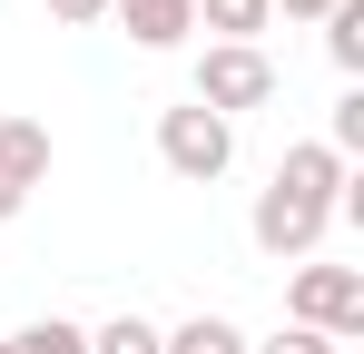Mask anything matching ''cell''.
<instances>
[{
	"label": "cell",
	"mask_w": 364,
	"mask_h": 354,
	"mask_svg": "<svg viewBox=\"0 0 364 354\" xmlns=\"http://www.w3.org/2000/svg\"><path fill=\"white\" fill-rule=\"evenodd\" d=\"M40 10H50V20H69V30H99V20H109V0H40Z\"/></svg>",
	"instance_id": "15"
},
{
	"label": "cell",
	"mask_w": 364,
	"mask_h": 354,
	"mask_svg": "<svg viewBox=\"0 0 364 354\" xmlns=\"http://www.w3.org/2000/svg\"><path fill=\"white\" fill-rule=\"evenodd\" d=\"M266 20H276V0H197V30H217V40H237V50H256Z\"/></svg>",
	"instance_id": "8"
},
{
	"label": "cell",
	"mask_w": 364,
	"mask_h": 354,
	"mask_svg": "<svg viewBox=\"0 0 364 354\" xmlns=\"http://www.w3.org/2000/svg\"><path fill=\"white\" fill-rule=\"evenodd\" d=\"M30 187H50V128L40 118H0V227L30 207Z\"/></svg>",
	"instance_id": "5"
},
{
	"label": "cell",
	"mask_w": 364,
	"mask_h": 354,
	"mask_svg": "<svg viewBox=\"0 0 364 354\" xmlns=\"http://www.w3.org/2000/svg\"><path fill=\"white\" fill-rule=\"evenodd\" d=\"M158 354H246V335L227 325V315H187V325H168Z\"/></svg>",
	"instance_id": "11"
},
{
	"label": "cell",
	"mask_w": 364,
	"mask_h": 354,
	"mask_svg": "<svg viewBox=\"0 0 364 354\" xmlns=\"http://www.w3.org/2000/svg\"><path fill=\"white\" fill-rule=\"evenodd\" d=\"M0 354H89V325H69V315H30L20 335H0Z\"/></svg>",
	"instance_id": "10"
},
{
	"label": "cell",
	"mask_w": 364,
	"mask_h": 354,
	"mask_svg": "<svg viewBox=\"0 0 364 354\" xmlns=\"http://www.w3.org/2000/svg\"><path fill=\"white\" fill-rule=\"evenodd\" d=\"M158 158H168V177H187V187H207V177H227L237 168V128L217 109H158Z\"/></svg>",
	"instance_id": "3"
},
{
	"label": "cell",
	"mask_w": 364,
	"mask_h": 354,
	"mask_svg": "<svg viewBox=\"0 0 364 354\" xmlns=\"http://www.w3.org/2000/svg\"><path fill=\"white\" fill-rule=\"evenodd\" d=\"M276 10H286V20H325L335 0H276Z\"/></svg>",
	"instance_id": "16"
},
{
	"label": "cell",
	"mask_w": 364,
	"mask_h": 354,
	"mask_svg": "<svg viewBox=\"0 0 364 354\" xmlns=\"http://www.w3.org/2000/svg\"><path fill=\"white\" fill-rule=\"evenodd\" d=\"M345 177H355V168H345L325 138H296V148L276 158V187H296V197H315V207H335V197H345Z\"/></svg>",
	"instance_id": "7"
},
{
	"label": "cell",
	"mask_w": 364,
	"mask_h": 354,
	"mask_svg": "<svg viewBox=\"0 0 364 354\" xmlns=\"http://www.w3.org/2000/svg\"><path fill=\"white\" fill-rule=\"evenodd\" d=\"M325 227H335V207H315V197H296V187H256V217H246V236H256V256H276V266H305L315 246H325Z\"/></svg>",
	"instance_id": "4"
},
{
	"label": "cell",
	"mask_w": 364,
	"mask_h": 354,
	"mask_svg": "<svg viewBox=\"0 0 364 354\" xmlns=\"http://www.w3.org/2000/svg\"><path fill=\"white\" fill-rule=\"evenodd\" d=\"M325 148L355 168V148H364V89H345V99H335V128H325Z\"/></svg>",
	"instance_id": "13"
},
{
	"label": "cell",
	"mask_w": 364,
	"mask_h": 354,
	"mask_svg": "<svg viewBox=\"0 0 364 354\" xmlns=\"http://www.w3.org/2000/svg\"><path fill=\"white\" fill-rule=\"evenodd\" d=\"M286 325L325 335V345H355L364 335V266H296L286 276Z\"/></svg>",
	"instance_id": "2"
},
{
	"label": "cell",
	"mask_w": 364,
	"mask_h": 354,
	"mask_svg": "<svg viewBox=\"0 0 364 354\" xmlns=\"http://www.w3.org/2000/svg\"><path fill=\"white\" fill-rule=\"evenodd\" d=\"M325 59L345 69V89L364 79V0H335V10H325Z\"/></svg>",
	"instance_id": "9"
},
{
	"label": "cell",
	"mask_w": 364,
	"mask_h": 354,
	"mask_svg": "<svg viewBox=\"0 0 364 354\" xmlns=\"http://www.w3.org/2000/svg\"><path fill=\"white\" fill-rule=\"evenodd\" d=\"M187 99H197V109H217L227 128H237L246 109H266V99H276V59H266V50H237V40H207L197 69H187Z\"/></svg>",
	"instance_id": "1"
},
{
	"label": "cell",
	"mask_w": 364,
	"mask_h": 354,
	"mask_svg": "<svg viewBox=\"0 0 364 354\" xmlns=\"http://www.w3.org/2000/svg\"><path fill=\"white\" fill-rule=\"evenodd\" d=\"M168 345V325H148V315H109V325H89V354H158Z\"/></svg>",
	"instance_id": "12"
},
{
	"label": "cell",
	"mask_w": 364,
	"mask_h": 354,
	"mask_svg": "<svg viewBox=\"0 0 364 354\" xmlns=\"http://www.w3.org/2000/svg\"><path fill=\"white\" fill-rule=\"evenodd\" d=\"M246 354H345V345H325V335H305V325H276L266 345H246Z\"/></svg>",
	"instance_id": "14"
},
{
	"label": "cell",
	"mask_w": 364,
	"mask_h": 354,
	"mask_svg": "<svg viewBox=\"0 0 364 354\" xmlns=\"http://www.w3.org/2000/svg\"><path fill=\"white\" fill-rule=\"evenodd\" d=\"M109 20L138 50H187L197 40V0H109Z\"/></svg>",
	"instance_id": "6"
}]
</instances>
